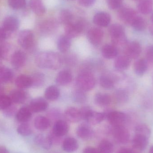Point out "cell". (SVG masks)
<instances>
[{
	"instance_id": "46",
	"label": "cell",
	"mask_w": 153,
	"mask_h": 153,
	"mask_svg": "<svg viewBox=\"0 0 153 153\" xmlns=\"http://www.w3.org/2000/svg\"><path fill=\"white\" fill-rule=\"evenodd\" d=\"M32 80V85L39 86L41 85L44 82V76L40 74H36L31 77Z\"/></svg>"
},
{
	"instance_id": "18",
	"label": "cell",
	"mask_w": 153,
	"mask_h": 153,
	"mask_svg": "<svg viewBox=\"0 0 153 153\" xmlns=\"http://www.w3.org/2000/svg\"><path fill=\"white\" fill-rule=\"evenodd\" d=\"M148 61L144 58L137 59L134 63L135 73L139 76H142L146 72L148 69Z\"/></svg>"
},
{
	"instance_id": "7",
	"label": "cell",
	"mask_w": 153,
	"mask_h": 153,
	"mask_svg": "<svg viewBox=\"0 0 153 153\" xmlns=\"http://www.w3.org/2000/svg\"><path fill=\"white\" fill-rule=\"evenodd\" d=\"M84 27V25L82 21H77L73 23L72 22L65 25V36L70 39L79 36Z\"/></svg>"
},
{
	"instance_id": "45",
	"label": "cell",
	"mask_w": 153,
	"mask_h": 153,
	"mask_svg": "<svg viewBox=\"0 0 153 153\" xmlns=\"http://www.w3.org/2000/svg\"><path fill=\"white\" fill-rule=\"evenodd\" d=\"M10 6L13 9H22L26 5V0H9Z\"/></svg>"
},
{
	"instance_id": "60",
	"label": "cell",
	"mask_w": 153,
	"mask_h": 153,
	"mask_svg": "<svg viewBox=\"0 0 153 153\" xmlns=\"http://www.w3.org/2000/svg\"><path fill=\"white\" fill-rule=\"evenodd\" d=\"M71 1H74V0H71Z\"/></svg>"
},
{
	"instance_id": "58",
	"label": "cell",
	"mask_w": 153,
	"mask_h": 153,
	"mask_svg": "<svg viewBox=\"0 0 153 153\" xmlns=\"http://www.w3.org/2000/svg\"><path fill=\"white\" fill-rule=\"evenodd\" d=\"M151 20H152V22L153 24V13L152 14V16H151Z\"/></svg>"
},
{
	"instance_id": "27",
	"label": "cell",
	"mask_w": 153,
	"mask_h": 153,
	"mask_svg": "<svg viewBox=\"0 0 153 153\" xmlns=\"http://www.w3.org/2000/svg\"><path fill=\"white\" fill-rule=\"evenodd\" d=\"M32 78L26 75H21L16 78L15 85L20 89L28 88L32 85Z\"/></svg>"
},
{
	"instance_id": "52",
	"label": "cell",
	"mask_w": 153,
	"mask_h": 153,
	"mask_svg": "<svg viewBox=\"0 0 153 153\" xmlns=\"http://www.w3.org/2000/svg\"><path fill=\"white\" fill-rule=\"evenodd\" d=\"M10 107L4 110L5 111V115L7 117H11L14 114L16 111V109L15 108Z\"/></svg>"
},
{
	"instance_id": "33",
	"label": "cell",
	"mask_w": 153,
	"mask_h": 153,
	"mask_svg": "<svg viewBox=\"0 0 153 153\" xmlns=\"http://www.w3.org/2000/svg\"><path fill=\"white\" fill-rule=\"evenodd\" d=\"M76 134L79 138L87 140L91 138L92 132L89 127L85 125H81L77 128Z\"/></svg>"
},
{
	"instance_id": "13",
	"label": "cell",
	"mask_w": 153,
	"mask_h": 153,
	"mask_svg": "<svg viewBox=\"0 0 153 153\" xmlns=\"http://www.w3.org/2000/svg\"><path fill=\"white\" fill-rule=\"evenodd\" d=\"M34 142L37 145L46 150L50 149L53 143L52 134L47 136H45L42 134L37 135L34 139Z\"/></svg>"
},
{
	"instance_id": "9",
	"label": "cell",
	"mask_w": 153,
	"mask_h": 153,
	"mask_svg": "<svg viewBox=\"0 0 153 153\" xmlns=\"http://www.w3.org/2000/svg\"><path fill=\"white\" fill-rule=\"evenodd\" d=\"M107 119L112 126H123L126 119L125 113L121 111H112L108 113Z\"/></svg>"
},
{
	"instance_id": "31",
	"label": "cell",
	"mask_w": 153,
	"mask_h": 153,
	"mask_svg": "<svg viewBox=\"0 0 153 153\" xmlns=\"http://www.w3.org/2000/svg\"><path fill=\"white\" fill-rule=\"evenodd\" d=\"M94 102L98 106L105 107L111 103V98L109 95L107 94L99 93L95 95Z\"/></svg>"
},
{
	"instance_id": "21",
	"label": "cell",
	"mask_w": 153,
	"mask_h": 153,
	"mask_svg": "<svg viewBox=\"0 0 153 153\" xmlns=\"http://www.w3.org/2000/svg\"><path fill=\"white\" fill-rule=\"evenodd\" d=\"M78 146V142L73 137H67L63 142V149L66 152H74L77 150Z\"/></svg>"
},
{
	"instance_id": "30",
	"label": "cell",
	"mask_w": 153,
	"mask_h": 153,
	"mask_svg": "<svg viewBox=\"0 0 153 153\" xmlns=\"http://www.w3.org/2000/svg\"><path fill=\"white\" fill-rule=\"evenodd\" d=\"M10 97L12 102L17 104H20L26 100L27 94L22 90H15L11 93Z\"/></svg>"
},
{
	"instance_id": "35",
	"label": "cell",
	"mask_w": 153,
	"mask_h": 153,
	"mask_svg": "<svg viewBox=\"0 0 153 153\" xmlns=\"http://www.w3.org/2000/svg\"><path fill=\"white\" fill-rule=\"evenodd\" d=\"M60 94L59 89L54 85H51L47 88L45 92V97L49 100H55Z\"/></svg>"
},
{
	"instance_id": "34",
	"label": "cell",
	"mask_w": 153,
	"mask_h": 153,
	"mask_svg": "<svg viewBox=\"0 0 153 153\" xmlns=\"http://www.w3.org/2000/svg\"><path fill=\"white\" fill-rule=\"evenodd\" d=\"M57 46L58 49L61 52L65 53L71 47V39L66 36L60 37L58 39Z\"/></svg>"
},
{
	"instance_id": "11",
	"label": "cell",
	"mask_w": 153,
	"mask_h": 153,
	"mask_svg": "<svg viewBox=\"0 0 153 153\" xmlns=\"http://www.w3.org/2000/svg\"><path fill=\"white\" fill-rule=\"evenodd\" d=\"M69 126L66 121L57 120L53 127V134L57 137H61L65 135L69 132Z\"/></svg>"
},
{
	"instance_id": "10",
	"label": "cell",
	"mask_w": 153,
	"mask_h": 153,
	"mask_svg": "<svg viewBox=\"0 0 153 153\" xmlns=\"http://www.w3.org/2000/svg\"><path fill=\"white\" fill-rule=\"evenodd\" d=\"M103 31L98 28H92L88 31L87 38L91 44L94 45H100L103 38Z\"/></svg>"
},
{
	"instance_id": "38",
	"label": "cell",
	"mask_w": 153,
	"mask_h": 153,
	"mask_svg": "<svg viewBox=\"0 0 153 153\" xmlns=\"http://www.w3.org/2000/svg\"><path fill=\"white\" fill-rule=\"evenodd\" d=\"M72 14L71 11L67 10H64L61 11L59 13V19L62 23L65 25L72 22Z\"/></svg>"
},
{
	"instance_id": "20",
	"label": "cell",
	"mask_w": 153,
	"mask_h": 153,
	"mask_svg": "<svg viewBox=\"0 0 153 153\" xmlns=\"http://www.w3.org/2000/svg\"><path fill=\"white\" fill-rule=\"evenodd\" d=\"M131 59L126 56H120L117 57L114 63L115 68L118 71H123L128 69L130 66Z\"/></svg>"
},
{
	"instance_id": "59",
	"label": "cell",
	"mask_w": 153,
	"mask_h": 153,
	"mask_svg": "<svg viewBox=\"0 0 153 153\" xmlns=\"http://www.w3.org/2000/svg\"><path fill=\"white\" fill-rule=\"evenodd\" d=\"M134 1H138V0H134Z\"/></svg>"
},
{
	"instance_id": "12",
	"label": "cell",
	"mask_w": 153,
	"mask_h": 153,
	"mask_svg": "<svg viewBox=\"0 0 153 153\" xmlns=\"http://www.w3.org/2000/svg\"><path fill=\"white\" fill-rule=\"evenodd\" d=\"M26 61V55L21 50L15 51L11 57V64L15 69L21 68L25 64Z\"/></svg>"
},
{
	"instance_id": "22",
	"label": "cell",
	"mask_w": 153,
	"mask_h": 153,
	"mask_svg": "<svg viewBox=\"0 0 153 153\" xmlns=\"http://www.w3.org/2000/svg\"><path fill=\"white\" fill-rule=\"evenodd\" d=\"M72 75L69 71H61L56 76V82L60 85H65L70 83L72 80Z\"/></svg>"
},
{
	"instance_id": "15",
	"label": "cell",
	"mask_w": 153,
	"mask_h": 153,
	"mask_svg": "<svg viewBox=\"0 0 153 153\" xmlns=\"http://www.w3.org/2000/svg\"><path fill=\"white\" fill-rule=\"evenodd\" d=\"M48 106V103L45 100L37 98L31 101L29 108L32 112H39L45 110Z\"/></svg>"
},
{
	"instance_id": "8",
	"label": "cell",
	"mask_w": 153,
	"mask_h": 153,
	"mask_svg": "<svg viewBox=\"0 0 153 153\" xmlns=\"http://www.w3.org/2000/svg\"><path fill=\"white\" fill-rule=\"evenodd\" d=\"M118 16L122 22L126 24L131 25L137 15L134 9L129 7H124L119 11Z\"/></svg>"
},
{
	"instance_id": "39",
	"label": "cell",
	"mask_w": 153,
	"mask_h": 153,
	"mask_svg": "<svg viewBox=\"0 0 153 153\" xmlns=\"http://www.w3.org/2000/svg\"><path fill=\"white\" fill-rule=\"evenodd\" d=\"M135 134L142 135L147 137H150L151 135V129L149 127L144 124L137 125L135 128Z\"/></svg>"
},
{
	"instance_id": "32",
	"label": "cell",
	"mask_w": 153,
	"mask_h": 153,
	"mask_svg": "<svg viewBox=\"0 0 153 153\" xmlns=\"http://www.w3.org/2000/svg\"><path fill=\"white\" fill-rule=\"evenodd\" d=\"M13 73L11 70L4 66L0 67V83L9 82L13 78Z\"/></svg>"
},
{
	"instance_id": "49",
	"label": "cell",
	"mask_w": 153,
	"mask_h": 153,
	"mask_svg": "<svg viewBox=\"0 0 153 153\" xmlns=\"http://www.w3.org/2000/svg\"><path fill=\"white\" fill-rule=\"evenodd\" d=\"M145 55L147 61L153 62V45L147 48L146 50Z\"/></svg>"
},
{
	"instance_id": "3",
	"label": "cell",
	"mask_w": 153,
	"mask_h": 153,
	"mask_svg": "<svg viewBox=\"0 0 153 153\" xmlns=\"http://www.w3.org/2000/svg\"><path fill=\"white\" fill-rule=\"evenodd\" d=\"M95 83V78L93 75L87 71L82 72L76 79L77 86L80 90L84 91L91 90L94 87Z\"/></svg>"
},
{
	"instance_id": "6",
	"label": "cell",
	"mask_w": 153,
	"mask_h": 153,
	"mask_svg": "<svg viewBox=\"0 0 153 153\" xmlns=\"http://www.w3.org/2000/svg\"><path fill=\"white\" fill-rule=\"evenodd\" d=\"M34 41V35L30 30H25L20 32L18 36V42L22 47L28 49L32 46Z\"/></svg>"
},
{
	"instance_id": "24",
	"label": "cell",
	"mask_w": 153,
	"mask_h": 153,
	"mask_svg": "<svg viewBox=\"0 0 153 153\" xmlns=\"http://www.w3.org/2000/svg\"><path fill=\"white\" fill-rule=\"evenodd\" d=\"M102 54L104 58L111 59L117 57L118 51L115 46L107 45L102 47Z\"/></svg>"
},
{
	"instance_id": "42",
	"label": "cell",
	"mask_w": 153,
	"mask_h": 153,
	"mask_svg": "<svg viewBox=\"0 0 153 153\" xmlns=\"http://www.w3.org/2000/svg\"><path fill=\"white\" fill-rule=\"evenodd\" d=\"M12 102L10 96L2 94L0 96V110H5L11 106Z\"/></svg>"
},
{
	"instance_id": "55",
	"label": "cell",
	"mask_w": 153,
	"mask_h": 153,
	"mask_svg": "<svg viewBox=\"0 0 153 153\" xmlns=\"http://www.w3.org/2000/svg\"><path fill=\"white\" fill-rule=\"evenodd\" d=\"M0 153H10L8 150L4 146L0 147Z\"/></svg>"
},
{
	"instance_id": "51",
	"label": "cell",
	"mask_w": 153,
	"mask_h": 153,
	"mask_svg": "<svg viewBox=\"0 0 153 153\" xmlns=\"http://www.w3.org/2000/svg\"><path fill=\"white\" fill-rule=\"evenodd\" d=\"M95 0H78L79 4L84 7H89L92 5Z\"/></svg>"
},
{
	"instance_id": "54",
	"label": "cell",
	"mask_w": 153,
	"mask_h": 153,
	"mask_svg": "<svg viewBox=\"0 0 153 153\" xmlns=\"http://www.w3.org/2000/svg\"><path fill=\"white\" fill-rule=\"evenodd\" d=\"M117 153H133L131 149L127 148H122L119 150Z\"/></svg>"
},
{
	"instance_id": "28",
	"label": "cell",
	"mask_w": 153,
	"mask_h": 153,
	"mask_svg": "<svg viewBox=\"0 0 153 153\" xmlns=\"http://www.w3.org/2000/svg\"><path fill=\"white\" fill-rule=\"evenodd\" d=\"M30 6L34 13L39 16H42L45 11V8L41 0H30Z\"/></svg>"
},
{
	"instance_id": "57",
	"label": "cell",
	"mask_w": 153,
	"mask_h": 153,
	"mask_svg": "<svg viewBox=\"0 0 153 153\" xmlns=\"http://www.w3.org/2000/svg\"><path fill=\"white\" fill-rule=\"evenodd\" d=\"M149 153H153V146H152L150 148Z\"/></svg>"
},
{
	"instance_id": "36",
	"label": "cell",
	"mask_w": 153,
	"mask_h": 153,
	"mask_svg": "<svg viewBox=\"0 0 153 153\" xmlns=\"http://www.w3.org/2000/svg\"><path fill=\"white\" fill-rule=\"evenodd\" d=\"M146 21L142 17L137 15L131 23V26L134 29L138 31H143L146 27Z\"/></svg>"
},
{
	"instance_id": "41",
	"label": "cell",
	"mask_w": 153,
	"mask_h": 153,
	"mask_svg": "<svg viewBox=\"0 0 153 153\" xmlns=\"http://www.w3.org/2000/svg\"><path fill=\"white\" fill-rule=\"evenodd\" d=\"M100 85L106 89H110L113 88L114 85L113 80L108 76H102L100 78Z\"/></svg>"
},
{
	"instance_id": "47",
	"label": "cell",
	"mask_w": 153,
	"mask_h": 153,
	"mask_svg": "<svg viewBox=\"0 0 153 153\" xmlns=\"http://www.w3.org/2000/svg\"><path fill=\"white\" fill-rule=\"evenodd\" d=\"M123 0H108V6L111 10H115L119 8Z\"/></svg>"
},
{
	"instance_id": "23",
	"label": "cell",
	"mask_w": 153,
	"mask_h": 153,
	"mask_svg": "<svg viewBox=\"0 0 153 153\" xmlns=\"http://www.w3.org/2000/svg\"><path fill=\"white\" fill-rule=\"evenodd\" d=\"M104 114L93 111L91 110L88 113L85 120L91 125H96L101 123L104 119Z\"/></svg>"
},
{
	"instance_id": "48",
	"label": "cell",
	"mask_w": 153,
	"mask_h": 153,
	"mask_svg": "<svg viewBox=\"0 0 153 153\" xmlns=\"http://www.w3.org/2000/svg\"><path fill=\"white\" fill-rule=\"evenodd\" d=\"M9 50V46L6 44H0V60L6 56Z\"/></svg>"
},
{
	"instance_id": "50",
	"label": "cell",
	"mask_w": 153,
	"mask_h": 153,
	"mask_svg": "<svg viewBox=\"0 0 153 153\" xmlns=\"http://www.w3.org/2000/svg\"><path fill=\"white\" fill-rule=\"evenodd\" d=\"M9 32L5 30L3 27H0V43L7 38Z\"/></svg>"
},
{
	"instance_id": "4",
	"label": "cell",
	"mask_w": 153,
	"mask_h": 153,
	"mask_svg": "<svg viewBox=\"0 0 153 153\" xmlns=\"http://www.w3.org/2000/svg\"><path fill=\"white\" fill-rule=\"evenodd\" d=\"M112 127V134L114 139L120 143H127L130 138L128 129L123 126Z\"/></svg>"
},
{
	"instance_id": "26",
	"label": "cell",
	"mask_w": 153,
	"mask_h": 153,
	"mask_svg": "<svg viewBox=\"0 0 153 153\" xmlns=\"http://www.w3.org/2000/svg\"><path fill=\"white\" fill-rule=\"evenodd\" d=\"M31 115L32 112L29 107H24L18 111L16 113V117L17 120L19 122L26 123L30 119Z\"/></svg>"
},
{
	"instance_id": "19",
	"label": "cell",
	"mask_w": 153,
	"mask_h": 153,
	"mask_svg": "<svg viewBox=\"0 0 153 153\" xmlns=\"http://www.w3.org/2000/svg\"><path fill=\"white\" fill-rule=\"evenodd\" d=\"M93 21L97 26L106 27L110 24L111 17L109 14L107 13H99L94 17Z\"/></svg>"
},
{
	"instance_id": "25",
	"label": "cell",
	"mask_w": 153,
	"mask_h": 153,
	"mask_svg": "<svg viewBox=\"0 0 153 153\" xmlns=\"http://www.w3.org/2000/svg\"><path fill=\"white\" fill-rule=\"evenodd\" d=\"M50 120L46 117L43 116H38L34 120V126L38 130L44 131L46 130L50 126Z\"/></svg>"
},
{
	"instance_id": "43",
	"label": "cell",
	"mask_w": 153,
	"mask_h": 153,
	"mask_svg": "<svg viewBox=\"0 0 153 153\" xmlns=\"http://www.w3.org/2000/svg\"><path fill=\"white\" fill-rule=\"evenodd\" d=\"M116 95L119 102L124 103L128 100V94L125 90L122 89L118 90L116 93Z\"/></svg>"
},
{
	"instance_id": "2",
	"label": "cell",
	"mask_w": 153,
	"mask_h": 153,
	"mask_svg": "<svg viewBox=\"0 0 153 153\" xmlns=\"http://www.w3.org/2000/svg\"><path fill=\"white\" fill-rule=\"evenodd\" d=\"M109 31L114 46H126L127 44L125 30L121 25L113 24L110 27Z\"/></svg>"
},
{
	"instance_id": "5",
	"label": "cell",
	"mask_w": 153,
	"mask_h": 153,
	"mask_svg": "<svg viewBox=\"0 0 153 153\" xmlns=\"http://www.w3.org/2000/svg\"><path fill=\"white\" fill-rule=\"evenodd\" d=\"M142 47L139 42L136 41L127 43L125 48V55L132 59H137L142 53Z\"/></svg>"
},
{
	"instance_id": "40",
	"label": "cell",
	"mask_w": 153,
	"mask_h": 153,
	"mask_svg": "<svg viewBox=\"0 0 153 153\" xmlns=\"http://www.w3.org/2000/svg\"><path fill=\"white\" fill-rule=\"evenodd\" d=\"M17 132L21 135L28 136L32 134V129L30 126L27 123H23L19 126L17 129Z\"/></svg>"
},
{
	"instance_id": "14",
	"label": "cell",
	"mask_w": 153,
	"mask_h": 153,
	"mask_svg": "<svg viewBox=\"0 0 153 153\" xmlns=\"http://www.w3.org/2000/svg\"><path fill=\"white\" fill-rule=\"evenodd\" d=\"M148 143L149 137L142 135L135 134L132 141V146L135 150L142 151L147 147Z\"/></svg>"
},
{
	"instance_id": "37",
	"label": "cell",
	"mask_w": 153,
	"mask_h": 153,
	"mask_svg": "<svg viewBox=\"0 0 153 153\" xmlns=\"http://www.w3.org/2000/svg\"><path fill=\"white\" fill-rule=\"evenodd\" d=\"M113 150V144L107 140H102L98 146V150L100 153H112Z\"/></svg>"
},
{
	"instance_id": "56",
	"label": "cell",
	"mask_w": 153,
	"mask_h": 153,
	"mask_svg": "<svg viewBox=\"0 0 153 153\" xmlns=\"http://www.w3.org/2000/svg\"><path fill=\"white\" fill-rule=\"evenodd\" d=\"M149 31H150V33H151V35H152L153 36V24H152V25H150L149 26Z\"/></svg>"
},
{
	"instance_id": "29",
	"label": "cell",
	"mask_w": 153,
	"mask_h": 153,
	"mask_svg": "<svg viewBox=\"0 0 153 153\" xmlns=\"http://www.w3.org/2000/svg\"><path fill=\"white\" fill-rule=\"evenodd\" d=\"M138 10L145 15L151 13L153 10V0H141L138 4Z\"/></svg>"
},
{
	"instance_id": "16",
	"label": "cell",
	"mask_w": 153,
	"mask_h": 153,
	"mask_svg": "<svg viewBox=\"0 0 153 153\" xmlns=\"http://www.w3.org/2000/svg\"><path fill=\"white\" fill-rule=\"evenodd\" d=\"M19 22L13 16L6 17L4 21L3 27L9 32H13L19 28Z\"/></svg>"
},
{
	"instance_id": "17",
	"label": "cell",
	"mask_w": 153,
	"mask_h": 153,
	"mask_svg": "<svg viewBox=\"0 0 153 153\" xmlns=\"http://www.w3.org/2000/svg\"><path fill=\"white\" fill-rule=\"evenodd\" d=\"M65 116L68 121L72 123L79 122L82 119L79 110L74 107H69L65 110Z\"/></svg>"
},
{
	"instance_id": "1",
	"label": "cell",
	"mask_w": 153,
	"mask_h": 153,
	"mask_svg": "<svg viewBox=\"0 0 153 153\" xmlns=\"http://www.w3.org/2000/svg\"><path fill=\"white\" fill-rule=\"evenodd\" d=\"M35 63L39 68L57 70L61 67L62 61L61 57L56 53L41 52L36 56Z\"/></svg>"
},
{
	"instance_id": "53",
	"label": "cell",
	"mask_w": 153,
	"mask_h": 153,
	"mask_svg": "<svg viewBox=\"0 0 153 153\" xmlns=\"http://www.w3.org/2000/svg\"><path fill=\"white\" fill-rule=\"evenodd\" d=\"M83 153H100L98 149L92 147H87L83 150Z\"/></svg>"
},
{
	"instance_id": "44",
	"label": "cell",
	"mask_w": 153,
	"mask_h": 153,
	"mask_svg": "<svg viewBox=\"0 0 153 153\" xmlns=\"http://www.w3.org/2000/svg\"><path fill=\"white\" fill-rule=\"evenodd\" d=\"M83 91L80 90L76 91L74 94L73 98L74 101L78 103H83L86 100V96Z\"/></svg>"
}]
</instances>
